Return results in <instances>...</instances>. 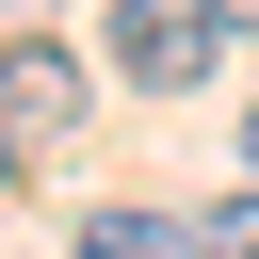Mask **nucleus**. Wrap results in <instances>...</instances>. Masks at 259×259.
Listing matches in <instances>:
<instances>
[{
  "instance_id": "obj_7",
  "label": "nucleus",
  "mask_w": 259,
  "mask_h": 259,
  "mask_svg": "<svg viewBox=\"0 0 259 259\" xmlns=\"http://www.w3.org/2000/svg\"><path fill=\"white\" fill-rule=\"evenodd\" d=\"M0 178H16V146H0Z\"/></svg>"
},
{
  "instance_id": "obj_6",
  "label": "nucleus",
  "mask_w": 259,
  "mask_h": 259,
  "mask_svg": "<svg viewBox=\"0 0 259 259\" xmlns=\"http://www.w3.org/2000/svg\"><path fill=\"white\" fill-rule=\"evenodd\" d=\"M243 178H259V113H243Z\"/></svg>"
},
{
  "instance_id": "obj_1",
  "label": "nucleus",
  "mask_w": 259,
  "mask_h": 259,
  "mask_svg": "<svg viewBox=\"0 0 259 259\" xmlns=\"http://www.w3.org/2000/svg\"><path fill=\"white\" fill-rule=\"evenodd\" d=\"M210 65H227V0H113V81L194 97Z\"/></svg>"
},
{
  "instance_id": "obj_4",
  "label": "nucleus",
  "mask_w": 259,
  "mask_h": 259,
  "mask_svg": "<svg viewBox=\"0 0 259 259\" xmlns=\"http://www.w3.org/2000/svg\"><path fill=\"white\" fill-rule=\"evenodd\" d=\"M194 259H259V210H210V227H194Z\"/></svg>"
},
{
  "instance_id": "obj_5",
  "label": "nucleus",
  "mask_w": 259,
  "mask_h": 259,
  "mask_svg": "<svg viewBox=\"0 0 259 259\" xmlns=\"http://www.w3.org/2000/svg\"><path fill=\"white\" fill-rule=\"evenodd\" d=\"M227 32H259V0H227Z\"/></svg>"
},
{
  "instance_id": "obj_2",
  "label": "nucleus",
  "mask_w": 259,
  "mask_h": 259,
  "mask_svg": "<svg viewBox=\"0 0 259 259\" xmlns=\"http://www.w3.org/2000/svg\"><path fill=\"white\" fill-rule=\"evenodd\" d=\"M81 130V49H49V32H0V146L32 162V146H65Z\"/></svg>"
},
{
  "instance_id": "obj_3",
  "label": "nucleus",
  "mask_w": 259,
  "mask_h": 259,
  "mask_svg": "<svg viewBox=\"0 0 259 259\" xmlns=\"http://www.w3.org/2000/svg\"><path fill=\"white\" fill-rule=\"evenodd\" d=\"M81 259H194V227H178V210H97Z\"/></svg>"
}]
</instances>
